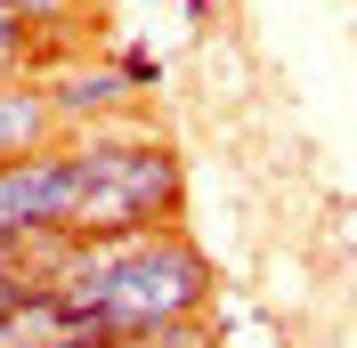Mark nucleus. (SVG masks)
<instances>
[{
    "instance_id": "obj_1",
    "label": "nucleus",
    "mask_w": 357,
    "mask_h": 348,
    "mask_svg": "<svg viewBox=\"0 0 357 348\" xmlns=\"http://www.w3.org/2000/svg\"><path fill=\"white\" fill-rule=\"evenodd\" d=\"M24 283L57 292L98 340H146V332L195 324L211 300V260L187 227H138V235H33Z\"/></svg>"
},
{
    "instance_id": "obj_2",
    "label": "nucleus",
    "mask_w": 357,
    "mask_h": 348,
    "mask_svg": "<svg viewBox=\"0 0 357 348\" xmlns=\"http://www.w3.org/2000/svg\"><path fill=\"white\" fill-rule=\"evenodd\" d=\"M66 146H73V227L66 235L98 243V235H138V227H178L187 171H178L171 138L130 122V130L66 138Z\"/></svg>"
},
{
    "instance_id": "obj_3",
    "label": "nucleus",
    "mask_w": 357,
    "mask_h": 348,
    "mask_svg": "<svg viewBox=\"0 0 357 348\" xmlns=\"http://www.w3.org/2000/svg\"><path fill=\"white\" fill-rule=\"evenodd\" d=\"M57 113H49V89H41V73L33 81H8L0 89V162H24V154H41V146H57Z\"/></svg>"
},
{
    "instance_id": "obj_4",
    "label": "nucleus",
    "mask_w": 357,
    "mask_h": 348,
    "mask_svg": "<svg viewBox=\"0 0 357 348\" xmlns=\"http://www.w3.org/2000/svg\"><path fill=\"white\" fill-rule=\"evenodd\" d=\"M114 73L130 81V97H155L162 89V57L155 49H114Z\"/></svg>"
},
{
    "instance_id": "obj_5",
    "label": "nucleus",
    "mask_w": 357,
    "mask_h": 348,
    "mask_svg": "<svg viewBox=\"0 0 357 348\" xmlns=\"http://www.w3.org/2000/svg\"><path fill=\"white\" fill-rule=\"evenodd\" d=\"M66 8H73V0H17V17L33 24V33H41V24H57V17H66Z\"/></svg>"
},
{
    "instance_id": "obj_6",
    "label": "nucleus",
    "mask_w": 357,
    "mask_h": 348,
    "mask_svg": "<svg viewBox=\"0 0 357 348\" xmlns=\"http://www.w3.org/2000/svg\"><path fill=\"white\" fill-rule=\"evenodd\" d=\"M0 267H24V243H0Z\"/></svg>"
}]
</instances>
